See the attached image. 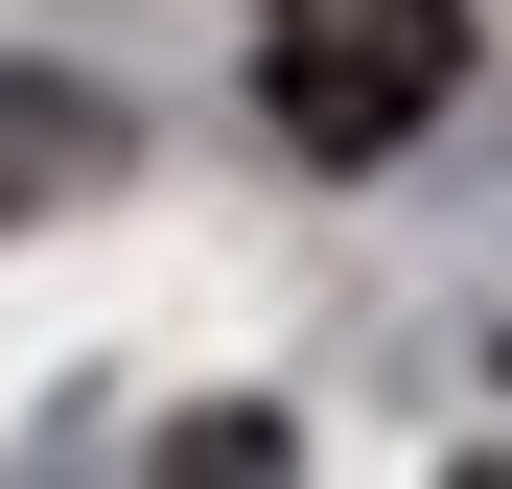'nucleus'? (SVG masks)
<instances>
[{"label":"nucleus","mask_w":512,"mask_h":489,"mask_svg":"<svg viewBox=\"0 0 512 489\" xmlns=\"http://www.w3.org/2000/svg\"><path fill=\"white\" fill-rule=\"evenodd\" d=\"M256 94H280L303 163H396L466 94V0H280V24H256Z\"/></svg>","instance_id":"obj_1"},{"label":"nucleus","mask_w":512,"mask_h":489,"mask_svg":"<svg viewBox=\"0 0 512 489\" xmlns=\"http://www.w3.org/2000/svg\"><path fill=\"white\" fill-rule=\"evenodd\" d=\"M47 187H117V94H47V70H0V210Z\"/></svg>","instance_id":"obj_2"}]
</instances>
